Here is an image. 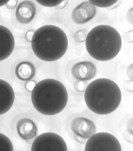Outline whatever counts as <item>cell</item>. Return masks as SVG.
<instances>
[{"instance_id":"6da1fadb","label":"cell","mask_w":133,"mask_h":151,"mask_svg":"<svg viewBox=\"0 0 133 151\" xmlns=\"http://www.w3.org/2000/svg\"><path fill=\"white\" fill-rule=\"evenodd\" d=\"M84 99L91 111L98 115L110 114L116 110L122 100V92L114 81L100 78L89 84L85 90Z\"/></svg>"},{"instance_id":"7a4b0ae2","label":"cell","mask_w":133,"mask_h":151,"mask_svg":"<svg viewBox=\"0 0 133 151\" xmlns=\"http://www.w3.org/2000/svg\"><path fill=\"white\" fill-rule=\"evenodd\" d=\"M31 100L40 113L53 116L61 112L68 102V93L64 85L52 78L43 79L36 84L32 91Z\"/></svg>"},{"instance_id":"3957f363","label":"cell","mask_w":133,"mask_h":151,"mask_svg":"<svg viewBox=\"0 0 133 151\" xmlns=\"http://www.w3.org/2000/svg\"><path fill=\"white\" fill-rule=\"evenodd\" d=\"M68 39L59 27L45 25L35 32L31 42L32 50L40 59L53 62L61 58L68 47Z\"/></svg>"},{"instance_id":"277c9868","label":"cell","mask_w":133,"mask_h":151,"mask_svg":"<svg viewBox=\"0 0 133 151\" xmlns=\"http://www.w3.org/2000/svg\"><path fill=\"white\" fill-rule=\"evenodd\" d=\"M122 45L119 32L112 26H96L88 32L86 39L87 51L96 60L107 61L115 58Z\"/></svg>"},{"instance_id":"5b68a950","label":"cell","mask_w":133,"mask_h":151,"mask_svg":"<svg viewBox=\"0 0 133 151\" xmlns=\"http://www.w3.org/2000/svg\"><path fill=\"white\" fill-rule=\"evenodd\" d=\"M85 151H121V145L117 138L107 132L95 133L85 145Z\"/></svg>"},{"instance_id":"8992f818","label":"cell","mask_w":133,"mask_h":151,"mask_svg":"<svg viewBox=\"0 0 133 151\" xmlns=\"http://www.w3.org/2000/svg\"><path fill=\"white\" fill-rule=\"evenodd\" d=\"M31 150L67 151L68 149L65 140L60 135L53 132H46L36 137Z\"/></svg>"},{"instance_id":"52a82bcc","label":"cell","mask_w":133,"mask_h":151,"mask_svg":"<svg viewBox=\"0 0 133 151\" xmlns=\"http://www.w3.org/2000/svg\"><path fill=\"white\" fill-rule=\"evenodd\" d=\"M71 129L75 135L79 138L87 139L96 132V127L92 120L78 117L74 119L71 124Z\"/></svg>"},{"instance_id":"ba28073f","label":"cell","mask_w":133,"mask_h":151,"mask_svg":"<svg viewBox=\"0 0 133 151\" xmlns=\"http://www.w3.org/2000/svg\"><path fill=\"white\" fill-rule=\"evenodd\" d=\"M96 7L89 1H84L79 4L73 10L72 18L75 23L82 25L87 23L95 17Z\"/></svg>"},{"instance_id":"9c48e42d","label":"cell","mask_w":133,"mask_h":151,"mask_svg":"<svg viewBox=\"0 0 133 151\" xmlns=\"http://www.w3.org/2000/svg\"><path fill=\"white\" fill-rule=\"evenodd\" d=\"M97 69L94 64L89 61L77 63L72 68L73 77L79 81H90L95 77Z\"/></svg>"},{"instance_id":"30bf717a","label":"cell","mask_w":133,"mask_h":151,"mask_svg":"<svg viewBox=\"0 0 133 151\" xmlns=\"http://www.w3.org/2000/svg\"><path fill=\"white\" fill-rule=\"evenodd\" d=\"M14 35L7 28L0 25V61L6 59L14 49Z\"/></svg>"},{"instance_id":"8fae6325","label":"cell","mask_w":133,"mask_h":151,"mask_svg":"<svg viewBox=\"0 0 133 151\" xmlns=\"http://www.w3.org/2000/svg\"><path fill=\"white\" fill-rule=\"evenodd\" d=\"M14 99V91L11 85L0 79V115L6 113L11 109Z\"/></svg>"},{"instance_id":"7c38bea8","label":"cell","mask_w":133,"mask_h":151,"mask_svg":"<svg viewBox=\"0 0 133 151\" xmlns=\"http://www.w3.org/2000/svg\"><path fill=\"white\" fill-rule=\"evenodd\" d=\"M36 12V6L33 2L28 1H22L16 8V17L20 23L28 24L34 19Z\"/></svg>"},{"instance_id":"4fadbf2b","label":"cell","mask_w":133,"mask_h":151,"mask_svg":"<svg viewBox=\"0 0 133 151\" xmlns=\"http://www.w3.org/2000/svg\"><path fill=\"white\" fill-rule=\"evenodd\" d=\"M16 130L20 137L28 142L36 137L38 133L36 124L28 118L22 119L18 121Z\"/></svg>"},{"instance_id":"5bb4252c","label":"cell","mask_w":133,"mask_h":151,"mask_svg":"<svg viewBox=\"0 0 133 151\" xmlns=\"http://www.w3.org/2000/svg\"><path fill=\"white\" fill-rule=\"evenodd\" d=\"M35 68L32 63L27 61L19 63L15 69V74L17 78L22 81H28L34 77Z\"/></svg>"},{"instance_id":"9a60e30c","label":"cell","mask_w":133,"mask_h":151,"mask_svg":"<svg viewBox=\"0 0 133 151\" xmlns=\"http://www.w3.org/2000/svg\"><path fill=\"white\" fill-rule=\"evenodd\" d=\"M0 151H14L11 140L4 134L0 133Z\"/></svg>"},{"instance_id":"2e32d148","label":"cell","mask_w":133,"mask_h":151,"mask_svg":"<svg viewBox=\"0 0 133 151\" xmlns=\"http://www.w3.org/2000/svg\"><path fill=\"white\" fill-rule=\"evenodd\" d=\"M89 2L95 6L101 8H107L112 6L118 1H89Z\"/></svg>"},{"instance_id":"e0dca14e","label":"cell","mask_w":133,"mask_h":151,"mask_svg":"<svg viewBox=\"0 0 133 151\" xmlns=\"http://www.w3.org/2000/svg\"><path fill=\"white\" fill-rule=\"evenodd\" d=\"M88 34V31L87 29H80L75 32L74 36V39L77 42H83L86 41Z\"/></svg>"},{"instance_id":"ac0fdd59","label":"cell","mask_w":133,"mask_h":151,"mask_svg":"<svg viewBox=\"0 0 133 151\" xmlns=\"http://www.w3.org/2000/svg\"><path fill=\"white\" fill-rule=\"evenodd\" d=\"M88 85V84L87 81L77 80L74 84V88L76 91L83 92L85 91Z\"/></svg>"},{"instance_id":"d6986e66","label":"cell","mask_w":133,"mask_h":151,"mask_svg":"<svg viewBox=\"0 0 133 151\" xmlns=\"http://www.w3.org/2000/svg\"><path fill=\"white\" fill-rule=\"evenodd\" d=\"M63 1H36L37 2L42 6L46 7L57 6L60 5Z\"/></svg>"},{"instance_id":"ffe728a7","label":"cell","mask_w":133,"mask_h":151,"mask_svg":"<svg viewBox=\"0 0 133 151\" xmlns=\"http://www.w3.org/2000/svg\"><path fill=\"white\" fill-rule=\"evenodd\" d=\"M36 84V82L34 80H28L25 84V88L28 91L31 92V91H33V89L35 87Z\"/></svg>"},{"instance_id":"44dd1931","label":"cell","mask_w":133,"mask_h":151,"mask_svg":"<svg viewBox=\"0 0 133 151\" xmlns=\"http://www.w3.org/2000/svg\"><path fill=\"white\" fill-rule=\"evenodd\" d=\"M35 31L36 30L34 29H30L26 33L25 35V39L26 40L27 42H31L32 38Z\"/></svg>"},{"instance_id":"7402d4cb","label":"cell","mask_w":133,"mask_h":151,"mask_svg":"<svg viewBox=\"0 0 133 151\" xmlns=\"http://www.w3.org/2000/svg\"><path fill=\"white\" fill-rule=\"evenodd\" d=\"M17 3V1H8L6 4V6L8 9H13L16 7Z\"/></svg>"},{"instance_id":"603a6c76","label":"cell","mask_w":133,"mask_h":151,"mask_svg":"<svg viewBox=\"0 0 133 151\" xmlns=\"http://www.w3.org/2000/svg\"><path fill=\"white\" fill-rule=\"evenodd\" d=\"M124 39L127 42H133V31L127 32L124 35Z\"/></svg>"},{"instance_id":"cb8c5ba5","label":"cell","mask_w":133,"mask_h":151,"mask_svg":"<svg viewBox=\"0 0 133 151\" xmlns=\"http://www.w3.org/2000/svg\"><path fill=\"white\" fill-rule=\"evenodd\" d=\"M68 2H69L68 1H63L60 5L55 7V8L56 9H59V10L63 9L67 6V5L68 4Z\"/></svg>"},{"instance_id":"d4e9b609","label":"cell","mask_w":133,"mask_h":151,"mask_svg":"<svg viewBox=\"0 0 133 151\" xmlns=\"http://www.w3.org/2000/svg\"><path fill=\"white\" fill-rule=\"evenodd\" d=\"M8 1H0V7L6 5Z\"/></svg>"}]
</instances>
